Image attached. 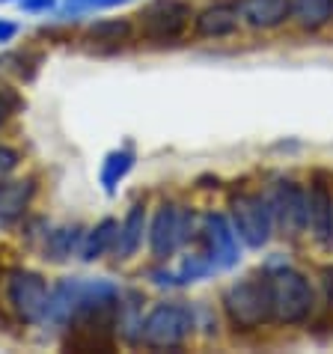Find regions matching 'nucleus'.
<instances>
[{"label":"nucleus","instance_id":"9b49d317","mask_svg":"<svg viewBox=\"0 0 333 354\" xmlns=\"http://www.w3.org/2000/svg\"><path fill=\"white\" fill-rule=\"evenodd\" d=\"M241 6L238 0H214L193 18V30L202 39H227L238 33L241 27Z\"/></svg>","mask_w":333,"mask_h":354},{"label":"nucleus","instance_id":"0eeeda50","mask_svg":"<svg viewBox=\"0 0 333 354\" xmlns=\"http://www.w3.org/2000/svg\"><path fill=\"white\" fill-rule=\"evenodd\" d=\"M3 292H6V304L15 313L18 322L24 324H39L48 316V289L45 277L39 271L30 268H12L3 277Z\"/></svg>","mask_w":333,"mask_h":354},{"label":"nucleus","instance_id":"f3484780","mask_svg":"<svg viewBox=\"0 0 333 354\" xmlns=\"http://www.w3.org/2000/svg\"><path fill=\"white\" fill-rule=\"evenodd\" d=\"M81 241H84V230L77 223L57 226V230L45 232L42 253H45V259H51V262H66L81 250Z\"/></svg>","mask_w":333,"mask_h":354},{"label":"nucleus","instance_id":"6e6552de","mask_svg":"<svg viewBox=\"0 0 333 354\" xmlns=\"http://www.w3.org/2000/svg\"><path fill=\"white\" fill-rule=\"evenodd\" d=\"M193 239L200 241V250L209 257L214 271H232L241 262V239L232 230L227 214H220V212L202 214Z\"/></svg>","mask_w":333,"mask_h":354},{"label":"nucleus","instance_id":"b1692460","mask_svg":"<svg viewBox=\"0 0 333 354\" xmlns=\"http://www.w3.org/2000/svg\"><path fill=\"white\" fill-rule=\"evenodd\" d=\"M57 6H60V0H18V9H24L30 15H48Z\"/></svg>","mask_w":333,"mask_h":354},{"label":"nucleus","instance_id":"4468645a","mask_svg":"<svg viewBox=\"0 0 333 354\" xmlns=\"http://www.w3.org/2000/svg\"><path fill=\"white\" fill-rule=\"evenodd\" d=\"M241 21L253 30H277L289 21L292 0H238Z\"/></svg>","mask_w":333,"mask_h":354},{"label":"nucleus","instance_id":"9d476101","mask_svg":"<svg viewBox=\"0 0 333 354\" xmlns=\"http://www.w3.org/2000/svg\"><path fill=\"white\" fill-rule=\"evenodd\" d=\"M307 230L321 250H333V191L321 176L307 191Z\"/></svg>","mask_w":333,"mask_h":354},{"label":"nucleus","instance_id":"39448f33","mask_svg":"<svg viewBox=\"0 0 333 354\" xmlns=\"http://www.w3.org/2000/svg\"><path fill=\"white\" fill-rule=\"evenodd\" d=\"M197 223L200 218L191 209H184L179 203H161L155 209L152 221H149V250L158 262H166L197 235Z\"/></svg>","mask_w":333,"mask_h":354},{"label":"nucleus","instance_id":"2eb2a0df","mask_svg":"<svg viewBox=\"0 0 333 354\" xmlns=\"http://www.w3.org/2000/svg\"><path fill=\"white\" fill-rule=\"evenodd\" d=\"M149 230V212L146 203H134L129 214L122 218L120 230H116V241H113V257L116 259H131L143 244V235Z\"/></svg>","mask_w":333,"mask_h":354},{"label":"nucleus","instance_id":"423d86ee","mask_svg":"<svg viewBox=\"0 0 333 354\" xmlns=\"http://www.w3.org/2000/svg\"><path fill=\"white\" fill-rule=\"evenodd\" d=\"M229 223L238 232L241 244H247L253 250H262L265 244L274 239V212L265 194H253V191H241L229 196Z\"/></svg>","mask_w":333,"mask_h":354},{"label":"nucleus","instance_id":"ddd939ff","mask_svg":"<svg viewBox=\"0 0 333 354\" xmlns=\"http://www.w3.org/2000/svg\"><path fill=\"white\" fill-rule=\"evenodd\" d=\"M36 196V179H3L0 182V223H18L30 212Z\"/></svg>","mask_w":333,"mask_h":354},{"label":"nucleus","instance_id":"1a4fd4ad","mask_svg":"<svg viewBox=\"0 0 333 354\" xmlns=\"http://www.w3.org/2000/svg\"><path fill=\"white\" fill-rule=\"evenodd\" d=\"M274 212V226L289 235V239H298L301 232H307V188L292 179H280L274 182V188L265 194Z\"/></svg>","mask_w":333,"mask_h":354},{"label":"nucleus","instance_id":"393cba45","mask_svg":"<svg viewBox=\"0 0 333 354\" xmlns=\"http://www.w3.org/2000/svg\"><path fill=\"white\" fill-rule=\"evenodd\" d=\"M321 292H325V301L333 307V265L321 268Z\"/></svg>","mask_w":333,"mask_h":354},{"label":"nucleus","instance_id":"a211bd4d","mask_svg":"<svg viewBox=\"0 0 333 354\" xmlns=\"http://www.w3.org/2000/svg\"><path fill=\"white\" fill-rule=\"evenodd\" d=\"M292 21L301 30L316 33L333 21V0H292Z\"/></svg>","mask_w":333,"mask_h":354},{"label":"nucleus","instance_id":"f8f14e48","mask_svg":"<svg viewBox=\"0 0 333 354\" xmlns=\"http://www.w3.org/2000/svg\"><path fill=\"white\" fill-rule=\"evenodd\" d=\"M134 36V21L131 18H99L84 30V42L90 45V51L99 54H113L122 51Z\"/></svg>","mask_w":333,"mask_h":354},{"label":"nucleus","instance_id":"dca6fc26","mask_svg":"<svg viewBox=\"0 0 333 354\" xmlns=\"http://www.w3.org/2000/svg\"><path fill=\"white\" fill-rule=\"evenodd\" d=\"M137 155L131 146H116L104 155V161L99 167V185L104 188V194H116V188L129 179V173L134 170Z\"/></svg>","mask_w":333,"mask_h":354},{"label":"nucleus","instance_id":"a878e982","mask_svg":"<svg viewBox=\"0 0 333 354\" xmlns=\"http://www.w3.org/2000/svg\"><path fill=\"white\" fill-rule=\"evenodd\" d=\"M15 36H18V24L15 21H6V18H0V45L12 42Z\"/></svg>","mask_w":333,"mask_h":354},{"label":"nucleus","instance_id":"7ed1b4c3","mask_svg":"<svg viewBox=\"0 0 333 354\" xmlns=\"http://www.w3.org/2000/svg\"><path fill=\"white\" fill-rule=\"evenodd\" d=\"M193 330H197V310L182 301H164V304H155L149 316L143 319L140 342L146 348L173 351V348H182L191 339Z\"/></svg>","mask_w":333,"mask_h":354},{"label":"nucleus","instance_id":"f257e3e1","mask_svg":"<svg viewBox=\"0 0 333 354\" xmlns=\"http://www.w3.org/2000/svg\"><path fill=\"white\" fill-rule=\"evenodd\" d=\"M271 286V310L277 324H303L316 313V289L310 277L289 262H271L262 268Z\"/></svg>","mask_w":333,"mask_h":354},{"label":"nucleus","instance_id":"412c9836","mask_svg":"<svg viewBox=\"0 0 333 354\" xmlns=\"http://www.w3.org/2000/svg\"><path fill=\"white\" fill-rule=\"evenodd\" d=\"M125 3H131V0H66L63 12L84 15V12H102V9H116V6H125Z\"/></svg>","mask_w":333,"mask_h":354},{"label":"nucleus","instance_id":"20e7f679","mask_svg":"<svg viewBox=\"0 0 333 354\" xmlns=\"http://www.w3.org/2000/svg\"><path fill=\"white\" fill-rule=\"evenodd\" d=\"M193 18L191 0H149L137 9L134 30L149 45H175Z\"/></svg>","mask_w":333,"mask_h":354},{"label":"nucleus","instance_id":"bb28decb","mask_svg":"<svg viewBox=\"0 0 333 354\" xmlns=\"http://www.w3.org/2000/svg\"><path fill=\"white\" fill-rule=\"evenodd\" d=\"M0 3H18V0H0Z\"/></svg>","mask_w":333,"mask_h":354},{"label":"nucleus","instance_id":"aec40b11","mask_svg":"<svg viewBox=\"0 0 333 354\" xmlns=\"http://www.w3.org/2000/svg\"><path fill=\"white\" fill-rule=\"evenodd\" d=\"M116 230H120V223L113 218H104L93 226V230L84 232V241H81V250H77V257L84 262H95L102 259L107 250H113V241H116Z\"/></svg>","mask_w":333,"mask_h":354},{"label":"nucleus","instance_id":"4be33fe9","mask_svg":"<svg viewBox=\"0 0 333 354\" xmlns=\"http://www.w3.org/2000/svg\"><path fill=\"white\" fill-rule=\"evenodd\" d=\"M24 107V98L18 90H12L9 84H0V125L9 122L12 116Z\"/></svg>","mask_w":333,"mask_h":354},{"label":"nucleus","instance_id":"6ab92c4d","mask_svg":"<svg viewBox=\"0 0 333 354\" xmlns=\"http://www.w3.org/2000/svg\"><path fill=\"white\" fill-rule=\"evenodd\" d=\"M42 60L45 57L39 51H30V48H24V51H6V54H0V77H12V81L30 84V81H36Z\"/></svg>","mask_w":333,"mask_h":354},{"label":"nucleus","instance_id":"f03ea898","mask_svg":"<svg viewBox=\"0 0 333 354\" xmlns=\"http://www.w3.org/2000/svg\"><path fill=\"white\" fill-rule=\"evenodd\" d=\"M223 316L229 319L235 330H259L262 324L274 322L271 310V286H268V274H250L229 283L223 289Z\"/></svg>","mask_w":333,"mask_h":354},{"label":"nucleus","instance_id":"5701e85b","mask_svg":"<svg viewBox=\"0 0 333 354\" xmlns=\"http://www.w3.org/2000/svg\"><path fill=\"white\" fill-rule=\"evenodd\" d=\"M18 164H21V155H18L12 146H3V143H0V182H3V179H12V173L18 170Z\"/></svg>","mask_w":333,"mask_h":354}]
</instances>
